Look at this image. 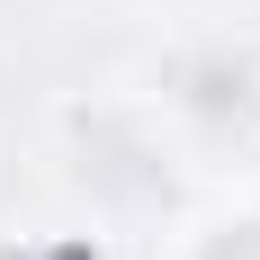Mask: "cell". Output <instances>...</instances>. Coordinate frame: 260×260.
Listing matches in <instances>:
<instances>
[{"label": "cell", "instance_id": "6da1fadb", "mask_svg": "<svg viewBox=\"0 0 260 260\" xmlns=\"http://www.w3.org/2000/svg\"><path fill=\"white\" fill-rule=\"evenodd\" d=\"M207 260H260V224H242V234H224V242H207Z\"/></svg>", "mask_w": 260, "mask_h": 260}]
</instances>
